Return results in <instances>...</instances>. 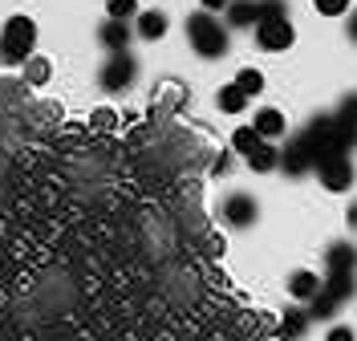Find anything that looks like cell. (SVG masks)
<instances>
[{
  "mask_svg": "<svg viewBox=\"0 0 357 341\" xmlns=\"http://www.w3.org/2000/svg\"><path fill=\"white\" fill-rule=\"evenodd\" d=\"M187 41H191V49L199 53V57H223L227 53V24H220L211 13H191L187 17Z\"/></svg>",
  "mask_w": 357,
  "mask_h": 341,
  "instance_id": "1",
  "label": "cell"
},
{
  "mask_svg": "<svg viewBox=\"0 0 357 341\" xmlns=\"http://www.w3.org/2000/svg\"><path fill=\"white\" fill-rule=\"evenodd\" d=\"M134 77H138V61H134L130 53H110L106 57V66H102V73H98V82H102V90H130Z\"/></svg>",
  "mask_w": 357,
  "mask_h": 341,
  "instance_id": "3",
  "label": "cell"
},
{
  "mask_svg": "<svg viewBox=\"0 0 357 341\" xmlns=\"http://www.w3.org/2000/svg\"><path fill=\"white\" fill-rule=\"evenodd\" d=\"M321 285H325V280L317 273H309V268H296V273L289 276V293L296 296V301H312V296L321 293Z\"/></svg>",
  "mask_w": 357,
  "mask_h": 341,
  "instance_id": "12",
  "label": "cell"
},
{
  "mask_svg": "<svg viewBox=\"0 0 357 341\" xmlns=\"http://www.w3.org/2000/svg\"><path fill=\"white\" fill-rule=\"evenodd\" d=\"M227 4H231V0H203V13L215 17V13H227Z\"/></svg>",
  "mask_w": 357,
  "mask_h": 341,
  "instance_id": "25",
  "label": "cell"
},
{
  "mask_svg": "<svg viewBox=\"0 0 357 341\" xmlns=\"http://www.w3.org/2000/svg\"><path fill=\"white\" fill-rule=\"evenodd\" d=\"M98 41L110 49V53H126V45H130V24L126 21H106L102 29H98Z\"/></svg>",
  "mask_w": 357,
  "mask_h": 341,
  "instance_id": "9",
  "label": "cell"
},
{
  "mask_svg": "<svg viewBox=\"0 0 357 341\" xmlns=\"http://www.w3.org/2000/svg\"><path fill=\"white\" fill-rule=\"evenodd\" d=\"M349 37H354V41H357V13H354V17H349Z\"/></svg>",
  "mask_w": 357,
  "mask_h": 341,
  "instance_id": "28",
  "label": "cell"
},
{
  "mask_svg": "<svg viewBox=\"0 0 357 341\" xmlns=\"http://www.w3.org/2000/svg\"><path fill=\"white\" fill-rule=\"evenodd\" d=\"M305 329V313H289V333H301Z\"/></svg>",
  "mask_w": 357,
  "mask_h": 341,
  "instance_id": "26",
  "label": "cell"
},
{
  "mask_svg": "<svg viewBox=\"0 0 357 341\" xmlns=\"http://www.w3.org/2000/svg\"><path fill=\"white\" fill-rule=\"evenodd\" d=\"M321 17H345L349 13V0H312Z\"/></svg>",
  "mask_w": 357,
  "mask_h": 341,
  "instance_id": "23",
  "label": "cell"
},
{
  "mask_svg": "<svg viewBox=\"0 0 357 341\" xmlns=\"http://www.w3.org/2000/svg\"><path fill=\"white\" fill-rule=\"evenodd\" d=\"M321 289L333 296L337 305H345V301H349V296L357 293V276H329V280H325Z\"/></svg>",
  "mask_w": 357,
  "mask_h": 341,
  "instance_id": "16",
  "label": "cell"
},
{
  "mask_svg": "<svg viewBox=\"0 0 357 341\" xmlns=\"http://www.w3.org/2000/svg\"><path fill=\"white\" fill-rule=\"evenodd\" d=\"M341 126H349V130H357V90H349L341 102H337V114H333Z\"/></svg>",
  "mask_w": 357,
  "mask_h": 341,
  "instance_id": "18",
  "label": "cell"
},
{
  "mask_svg": "<svg viewBox=\"0 0 357 341\" xmlns=\"http://www.w3.org/2000/svg\"><path fill=\"white\" fill-rule=\"evenodd\" d=\"M317 175L329 191H345V187H354V162H349V155H333V159L317 162Z\"/></svg>",
  "mask_w": 357,
  "mask_h": 341,
  "instance_id": "6",
  "label": "cell"
},
{
  "mask_svg": "<svg viewBox=\"0 0 357 341\" xmlns=\"http://www.w3.org/2000/svg\"><path fill=\"white\" fill-rule=\"evenodd\" d=\"M325 341H357V333L349 329V325H333V329L325 333Z\"/></svg>",
  "mask_w": 357,
  "mask_h": 341,
  "instance_id": "24",
  "label": "cell"
},
{
  "mask_svg": "<svg viewBox=\"0 0 357 341\" xmlns=\"http://www.w3.org/2000/svg\"><path fill=\"white\" fill-rule=\"evenodd\" d=\"M325 268H329V276H357V248L354 244H329Z\"/></svg>",
  "mask_w": 357,
  "mask_h": 341,
  "instance_id": "8",
  "label": "cell"
},
{
  "mask_svg": "<svg viewBox=\"0 0 357 341\" xmlns=\"http://www.w3.org/2000/svg\"><path fill=\"white\" fill-rule=\"evenodd\" d=\"M37 45V24L29 17H8L0 29V61L4 66H24Z\"/></svg>",
  "mask_w": 357,
  "mask_h": 341,
  "instance_id": "2",
  "label": "cell"
},
{
  "mask_svg": "<svg viewBox=\"0 0 357 341\" xmlns=\"http://www.w3.org/2000/svg\"><path fill=\"white\" fill-rule=\"evenodd\" d=\"M220 215H223L231 227H252L256 220H260V204H256L248 191H231V195L223 199Z\"/></svg>",
  "mask_w": 357,
  "mask_h": 341,
  "instance_id": "4",
  "label": "cell"
},
{
  "mask_svg": "<svg viewBox=\"0 0 357 341\" xmlns=\"http://www.w3.org/2000/svg\"><path fill=\"white\" fill-rule=\"evenodd\" d=\"M256 8H260V24L264 21H289V4H284V0H256Z\"/></svg>",
  "mask_w": 357,
  "mask_h": 341,
  "instance_id": "19",
  "label": "cell"
},
{
  "mask_svg": "<svg viewBox=\"0 0 357 341\" xmlns=\"http://www.w3.org/2000/svg\"><path fill=\"white\" fill-rule=\"evenodd\" d=\"M24 77H29L33 86H45V82H49V61H45V57H29V61H24Z\"/></svg>",
  "mask_w": 357,
  "mask_h": 341,
  "instance_id": "22",
  "label": "cell"
},
{
  "mask_svg": "<svg viewBox=\"0 0 357 341\" xmlns=\"http://www.w3.org/2000/svg\"><path fill=\"white\" fill-rule=\"evenodd\" d=\"M106 13H110V21H130V17H138V0H106Z\"/></svg>",
  "mask_w": 357,
  "mask_h": 341,
  "instance_id": "20",
  "label": "cell"
},
{
  "mask_svg": "<svg viewBox=\"0 0 357 341\" xmlns=\"http://www.w3.org/2000/svg\"><path fill=\"white\" fill-rule=\"evenodd\" d=\"M236 86H240V90L248 93V98H252V93H260V90H264V73H260V69H240Z\"/></svg>",
  "mask_w": 357,
  "mask_h": 341,
  "instance_id": "21",
  "label": "cell"
},
{
  "mask_svg": "<svg viewBox=\"0 0 357 341\" xmlns=\"http://www.w3.org/2000/svg\"><path fill=\"white\" fill-rule=\"evenodd\" d=\"M162 33H167V13H158V8L138 13V37L142 41H158Z\"/></svg>",
  "mask_w": 357,
  "mask_h": 341,
  "instance_id": "13",
  "label": "cell"
},
{
  "mask_svg": "<svg viewBox=\"0 0 357 341\" xmlns=\"http://www.w3.org/2000/svg\"><path fill=\"white\" fill-rule=\"evenodd\" d=\"M276 162H280V151H276L272 142H264L256 155H248V167H252V171H260V175H264V171H272Z\"/></svg>",
  "mask_w": 357,
  "mask_h": 341,
  "instance_id": "17",
  "label": "cell"
},
{
  "mask_svg": "<svg viewBox=\"0 0 357 341\" xmlns=\"http://www.w3.org/2000/svg\"><path fill=\"white\" fill-rule=\"evenodd\" d=\"M292 24L289 21H264L256 24V41H260V49H268V53H284V49L292 45Z\"/></svg>",
  "mask_w": 357,
  "mask_h": 341,
  "instance_id": "7",
  "label": "cell"
},
{
  "mask_svg": "<svg viewBox=\"0 0 357 341\" xmlns=\"http://www.w3.org/2000/svg\"><path fill=\"white\" fill-rule=\"evenodd\" d=\"M256 29L260 24V8H256V0H231L227 4V29Z\"/></svg>",
  "mask_w": 357,
  "mask_h": 341,
  "instance_id": "11",
  "label": "cell"
},
{
  "mask_svg": "<svg viewBox=\"0 0 357 341\" xmlns=\"http://www.w3.org/2000/svg\"><path fill=\"white\" fill-rule=\"evenodd\" d=\"M252 130H256V135L264 138V142H272V138H280L284 130H289V122H284V114H280V110H272V106H268V110L256 114Z\"/></svg>",
  "mask_w": 357,
  "mask_h": 341,
  "instance_id": "10",
  "label": "cell"
},
{
  "mask_svg": "<svg viewBox=\"0 0 357 341\" xmlns=\"http://www.w3.org/2000/svg\"><path fill=\"white\" fill-rule=\"evenodd\" d=\"M345 220H349V227L357 232V204H349V211H345Z\"/></svg>",
  "mask_w": 357,
  "mask_h": 341,
  "instance_id": "27",
  "label": "cell"
},
{
  "mask_svg": "<svg viewBox=\"0 0 357 341\" xmlns=\"http://www.w3.org/2000/svg\"><path fill=\"white\" fill-rule=\"evenodd\" d=\"M215 106H220L223 114H240L248 106V93L231 82V86H220V93H215Z\"/></svg>",
  "mask_w": 357,
  "mask_h": 341,
  "instance_id": "14",
  "label": "cell"
},
{
  "mask_svg": "<svg viewBox=\"0 0 357 341\" xmlns=\"http://www.w3.org/2000/svg\"><path fill=\"white\" fill-rule=\"evenodd\" d=\"M276 167H280L284 175H292V179L309 175L312 171V151H309V142H305V135H296L289 146L280 151V162H276Z\"/></svg>",
  "mask_w": 357,
  "mask_h": 341,
  "instance_id": "5",
  "label": "cell"
},
{
  "mask_svg": "<svg viewBox=\"0 0 357 341\" xmlns=\"http://www.w3.org/2000/svg\"><path fill=\"white\" fill-rule=\"evenodd\" d=\"M231 146H236V155H256V151H260V146H264V138L256 135V130H252V122H248V126H240V130H236V135H231Z\"/></svg>",
  "mask_w": 357,
  "mask_h": 341,
  "instance_id": "15",
  "label": "cell"
}]
</instances>
